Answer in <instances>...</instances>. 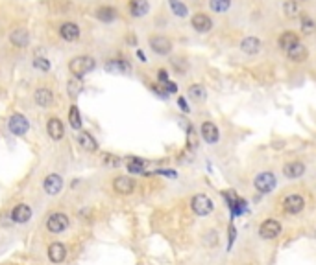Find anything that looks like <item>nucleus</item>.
I'll return each mask as SVG.
<instances>
[{"label": "nucleus", "mask_w": 316, "mask_h": 265, "mask_svg": "<svg viewBox=\"0 0 316 265\" xmlns=\"http://www.w3.org/2000/svg\"><path fill=\"white\" fill-rule=\"evenodd\" d=\"M96 63H94L93 57H89V55H78L74 57L70 63H69V70L70 74L74 76L76 79H82L85 74L93 72Z\"/></svg>", "instance_id": "f257e3e1"}, {"label": "nucleus", "mask_w": 316, "mask_h": 265, "mask_svg": "<svg viewBox=\"0 0 316 265\" xmlns=\"http://www.w3.org/2000/svg\"><path fill=\"white\" fill-rule=\"evenodd\" d=\"M191 208H193V212H194L196 216H209L213 212L214 204L207 195L198 193V195L193 197V201H191Z\"/></svg>", "instance_id": "f03ea898"}, {"label": "nucleus", "mask_w": 316, "mask_h": 265, "mask_svg": "<svg viewBox=\"0 0 316 265\" xmlns=\"http://www.w3.org/2000/svg\"><path fill=\"white\" fill-rule=\"evenodd\" d=\"M253 184H255V188L261 193H268L276 188V175L270 173V171H263V173H259L255 177Z\"/></svg>", "instance_id": "7ed1b4c3"}, {"label": "nucleus", "mask_w": 316, "mask_h": 265, "mask_svg": "<svg viewBox=\"0 0 316 265\" xmlns=\"http://www.w3.org/2000/svg\"><path fill=\"white\" fill-rule=\"evenodd\" d=\"M281 234V225L276 219H264L259 227V236L263 239H274Z\"/></svg>", "instance_id": "20e7f679"}, {"label": "nucleus", "mask_w": 316, "mask_h": 265, "mask_svg": "<svg viewBox=\"0 0 316 265\" xmlns=\"http://www.w3.org/2000/svg\"><path fill=\"white\" fill-rule=\"evenodd\" d=\"M47 227L50 232H63V230L69 227V218H67L65 214H61V212H56V214H52L50 218L47 219Z\"/></svg>", "instance_id": "39448f33"}, {"label": "nucleus", "mask_w": 316, "mask_h": 265, "mask_svg": "<svg viewBox=\"0 0 316 265\" xmlns=\"http://www.w3.org/2000/svg\"><path fill=\"white\" fill-rule=\"evenodd\" d=\"M150 48L159 55H167L172 50V43L170 39L165 35H154L150 37Z\"/></svg>", "instance_id": "423d86ee"}, {"label": "nucleus", "mask_w": 316, "mask_h": 265, "mask_svg": "<svg viewBox=\"0 0 316 265\" xmlns=\"http://www.w3.org/2000/svg\"><path fill=\"white\" fill-rule=\"evenodd\" d=\"M8 127H10V131L13 133V135H17V137H22L26 131H28V120L24 118L22 114H13L10 118V122H8Z\"/></svg>", "instance_id": "0eeeda50"}, {"label": "nucleus", "mask_w": 316, "mask_h": 265, "mask_svg": "<svg viewBox=\"0 0 316 265\" xmlns=\"http://www.w3.org/2000/svg\"><path fill=\"white\" fill-rule=\"evenodd\" d=\"M305 208V201L301 195H288L287 199L283 201V210L287 214H299V212Z\"/></svg>", "instance_id": "6e6552de"}, {"label": "nucleus", "mask_w": 316, "mask_h": 265, "mask_svg": "<svg viewBox=\"0 0 316 265\" xmlns=\"http://www.w3.org/2000/svg\"><path fill=\"white\" fill-rule=\"evenodd\" d=\"M43 186H45V192H47L48 195H57V193L61 192V188H63V179H61V175L50 173L47 179H45Z\"/></svg>", "instance_id": "1a4fd4ad"}, {"label": "nucleus", "mask_w": 316, "mask_h": 265, "mask_svg": "<svg viewBox=\"0 0 316 265\" xmlns=\"http://www.w3.org/2000/svg\"><path fill=\"white\" fill-rule=\"evenodd\" d=\"M200 133H202V137H204V140L207 142V144H216V142H218V138H220L218 127L214 125L213 122H205V124H202Z\"/></svg>", "instance_id": "9d476101"}, {"label": "nucleus", "mask_w": 316, "mask_h": 265, "mask_svg": "<svg viewBox=\"0 0 316 265\" xmlns=\"http://www.w3.org/2000/svg\"><path fill=\"white\" fill-rule=\"evenodd\" d=\"M193 28H194L196 31H200V33H205V31H209L211 28H213V20L209 18V15H205V13H196L193 15Z\"/></svg>", "instance_id": "9b49d317"}, {"label": "nucleus", "mask_w": 316, "mask_h": 265, "mask_svg": "<svg viewBox=\"0 0 316 265\" xmlns=\"http://www.w3.org/2000/svg\"><path fill=\"white\" fill-rule=\"evenodd\" d=\"M104 68L109 74H128L131 72V64L124 59H111L104 64Z\"/></svg>", "instance_id": "f8f14e48"}, {"label": "nucleus", "mask_w": 316, "mask_h": 265, "mask_svg": "<svg viewBox=\"0 0 316 265\" xmlns=\"http://www.w3.org/2000/svg\"><path fill=\"white\" fill-rule=\"evenodd\" d=\"M113 188L115 192L122 193V195H128L135 190V181L131 177H117L115 183H113Z\"/></svg>", "instance_id": "ddd939ff"}, {"label": "nucleus", "mask_w": 316, "mask_h": 265, "mask_svg": "<svg viewBox=\"0 0 316 265\" xmlns=\"http://www.w3.org/2000/svg\"><path fill=\"white\" fill-rule=\"evenodd\" d=\"M30 218H32V208H30L28 204H17L13 212H11V219L15 221V223H28Z\"/></svg>", "instance_id": "4468645a"}, {"label": "nucleus", "mask_w": 316, "mask_h": 265, "mask_svg": "<svg viewBox=\"0 0 316 265\" xmlns=\"http://www.w3.org/2000/svg\"><path fill=\"white\" fill-rule=\"evenodd\" d=\"M305 173V166L303 162H288V164L283 166V175L287 177V179H298V177H301V175Z\"/></svg>", "instance_id": "2eb2a0df"}, {"label": "nucleus", "mask_w": 316, "mask_h": 265, "mask_svg": "<svg viewBox=\"0 0 316 265\" xmlns=\"http://www.w3.org/2000/svg\"><path fill=\"white\" fill-rule=\"evenodd\" d=\"M59 35L63 37L65 41H76L80 37V26L74 22H65L59 28Z\"/></svg>", "instance_id": "dca6fc26"}, {"label": "nucleus", "mask_w": 316, "mask_h": 265, "mask_svg": "<svg viewBox=\"0 0 316 265\" xmlns=\"http://www.w3.org/2000/svg\"><path fill=\"white\" fill-rule=\"evenodd\" d=\"M67 256V249L63 243H52L50 247H48V258H50V262H54V264H59V262H63Z\"/></svg>", "instance_id": "f3484780"}, {"label": "nucleus", "mask_w": 316, "mask_h": 265, "mask_svg": "<svg viewBox=\"0 0 316 265\" xmlns=\"http://www.w3.org/2000/svg\"><path fill=\"white\" fill-rule=\"evenodd\" d=\"M47 131H48V135H50V138H54V140H61L63 135H65V127H63V124H61L57 118L48 120Z\"/></svg>", "instance_id": "a211bd4d"}, {"label": "nucleus", "mask_w": 316, "mask_h": 265, "mask_svg": "<svg viewBox=\"0 0 316 265\" xmlns=\"http://www.w3.org/2000/svg\"><path fill=\"white\" fill-rule=\"evenodd\" d=\"M241 50L248 55L257 54V52L261 50V41L257 39V37H246V39H242Z\"/></svg>", "instance_id": "6ab92c4d"}, {"label": "nucleus", "mask_w": 316, "mask_h": 265, "mask_svg": "<svg viewBox=\"0 0 316 265\" xmlns=\"http://www.w3.org/2000/svg\"><path fill=\"white\" fill-rule=\"evenodd\" d=\"M34 98H35V103L41 105V107H48V105H52V101H54V96H52V92L48 91L47 87L37 89L35 94H34Z\"/></svg>", "instance_id": "aec40b11"}, {"label": "nucleus", "mask_w": 316, "mask_h": 265, "mask_svg": "<svg viewBox=\"0 0 316 265\" xmlns=\"http://www.w3.org/2000/svg\"><path fill=\"white\" fill-rule=\"evenodd\" d=\"M148 9H150V6H148V2L146 0H131L130 2V13H131V17H144L146 13H148Z\"/></svg>", "instance_id": "412c9836"}, {"label": "nucleus", "mask_w": 316, "mask_h": 265, "mask_svg": "<svg viewBox=\"0 0 316 265\" xmlns=\"http://www.w3.org/2000/svg\"><path fill=\"white\" fill-rule=\"evenodd\" d=\"M298 43H299V39H298V35L296 33H292V31H285V33L279 35V48L285 50V52H288V50H290L294 45H298Z\"/></svg>", "instance_id": "4be33fe9"}, {"label": "nucleus", "mask_w": 316, "mask_h": 265, "mask_svg": "<svg viewBox=\"0 0 316 265\" xmlns=\"http://www.w3.org/2000/svg\"><path fill=\"white\" fill-rule=\"evenodd\" d=\"M288 54V57L292 59V61H296V63H299V61H305L307 59V55H309V52H307V48L303 45H294L290 50L287 52Z\"/></svg>", "instance_id": "5701e85b"}, {"label": "nucleus", "mask_w": 316, "mask_h": 265, "mask_svg": "<svg viewBox=\"0 0 316 265\" xmlns=\"http://www.w3.org/2000/svg\"><path fill=\"white\" fill-rule=\"evenodd\" d=\"M96 17L102 22H113L117 18V9L111 8V6H102V8L96 9Z\"/></svg>", "instance_id": "b1692460"}, {"label": "nucleus", "mask_w": 316, "mask_h": 265, "mask_svg": "<svg viewBox=\"0 0 316 265\" xmlns=\"http://www.w3.org/2000/svg\"><path fill=\"white\" fill-rule=\"evenodd\" d=\"M10 41L15 46H26V45H28V41H30L28 31H26V30H22V28H19V30H15V31L10 35Z\"/></svg>", "instance_id": "393cba45"}, {"label": "nucleus", "mask_w": 316, "mask_h": 265, "mask_svg": "<svg viewBox=\"0 0 316 265\" xmlns=\"http://www.w3.org/2000/svg\"><path fill=\"white\" fill-rule=\"evenodd\" d=\"M80 146L84 147V149H87V151H96V147H98V144H96V140H94L89 133H80Z\"/></svg>", "instance_id": "a878e982"}, {"label": "nucleus", "mask_w": 316, "mask_h": 265, "mask_svg": "<svg viewBox=\"0 0 316 265\" xmlns=\"http://www.w3.org/2000/svg\"><path fill=\"white\" fill-rule=\"evenodd\" d=\"M209 8L214 13H224L231 8V0H209Z\"/></svg>", "instance_id": "bb28decb"}, {"label": "nucleus", "mask_w": 316, "mask_h": 265, "mask_svg": "<svg viewBox=\"0 0 316 265\" xmlns=\"http://www.w3.org/2000/svg\"><path fill=\"white\" fill-rule=\"evenodd\" d=\"M189 96H191L193 100L204 101L205 98H207V94H205L204 85H191V87H189Z\"/></svg>", "instance_id": "cd10ccee"}, {"label": "nucleus", "mask_w": 316, "mask_h": 265, "mask_svg": "<svg viewBox=\"0 0 316 265\" xmlns=\"http://www.w3.org/2000/svg\"><path fill=\"white\" fill-rule=\"evenodd\" d=\"M168 4H170V9H172V13L176 15V17H187V6L183 2H179V0H168Z\"/></svg>", "instance_id": "c85d7f7f"}, {"label": "nucleus", "mask_w": 316, "mask_h": 265, "mask_svg": "<svg viewBox=\"0 0 316 265\" xmlns=\"http://www.w3.org/2000/svg\"><path fill=\"white\" fill-rule=\"evenodd\" d=\"M69 122H70L72 129H80V127H82L80 110H78V107H76V105H72V107H70V110H69Z\"/></svg>", "instance_id": "c756f323"}, {"label": "nucleus", "mask_w": 316, "mask_h": 265, "mask_svg": "<svg viewBox=\"0 0 316 265\" xmlns=\"http://www.w3.org/2000/svg\"><path fill=\"white\" fill-rule=\"evenodd\" d=\"M315 22H313V18L309 17L307 13H301V30H303V33H313L315 31Z\"/></svg>", "instance_id": "7c9ffc66"}, {"label": "nucleus", "mask_w": 316, "mask_h": 265, "mask_svg": "<svg viewBox=\"0 0 316 265\" xmlns=\"http://www.w3.org/2000/svg\"><path fill=\"white\" fill-rule=\"evenodd\" d=\"M283 11H285L287 17L294 18L298 15V2L296 0H287V2L283 4Z\"/></svg>", "instance_id": "2f4dec72"}, {"label": "nucleus", "mask_w": 316, "mask_h": 265, "mask_svg": "<svg viewBox=\"0 0 316 265\" xmlns=\"http://www.w3.org/2000/svg\"><path fill=\"white\" fill-rule=\"evenodd\" d=\"M128 170H130L131 173H142V171H144V160L131 158L130 164H128Z\"/></svg>", "instance_id": "473e14b6"}, {"label": "nucleus", "mask_w": 316, "mask_h": 265, "mask_svg": "<svg viewBox=\"0 0 316 265\" xmlns=\"http://www.w3.org/2000/svg\"><path fill=\"white\" fill-rule=\"evenodd\" d=\"M34 66L35 68H39V70H50V63H48V59H45V57H35L34 59Z\"/></svg>", "instance_id": "72a5a7b5"}, {"label": "nucleus", "mask_w": 316, "mask_h": 265, "mask_svg": "<svg viewBox=\"0 0 316 265\" xmlns=\"http://www.w3.org/2000/svg\"><path fill=\"white\" fill-rule=\"evenodd\" d=\"M69 92L76 96V94H80V83H74V81H69Z\"/></svg>", "instance_id": "f704fd0d"}, {"label": "nucleus", "mask_w": 316, "mask_h": 265, "mask_svg": "<svg viewBox=\"0 0 316 265\" xmlns=\"http://www.w3.org/2000/svg\"><path fill=\"white\" fill-rule=\"evenodd\" d=\"M158 79L161 83H167V81H170L168 79V72L165 70V68H161V70H158Z\"/></svg>", "instance_id": "c9c22d12"}, {"label": "nucleus", "mask_w": 316, "mask_h": 265, "mask_svg": "<svg viewBox=\"0 0 316 265\" xmlns=\"http://www.w3.org/2000/svg\"><path fill=\"white\" fill-rule=\"evenodd\" d=\"M165 91H167L168 94H174V92H177V85L174 81H167L165 83Z\"/></svg>", "instance_id": "e433bc0d"}, {"label": "nucleus", "mask_w": 316, "mask_h": 265, "mask_svg": "<svg viewBox=\"0 0 316 265\" xmlns=\"http://www.w3.org/2000/svg\"><path fill=\"white\" fill-rule=\"evenodd\" d=\"M177 105H179V109L185 110V112H189V110H191V107L187 105V100H185V98H179V100H177Z\"/></svg>", "instance_id": "4c0bfd02"}, {"label": "nucleus", "mask_w": 316, "mask_h": 265, "mask_svg": "<svg viewBox=\"0 0 316 265\" xmlns=\"http://www.w3.org/2000/svg\"><path fill=\"white\" fill-rule=\"evenodd\" d=\"M104 158H107V160H111V162H109V166H119V164H121V160H119V158H117V156L105 155V156H104Z\"/></svg>", "instance_id": "58836bf2"}, {"label": "nucleus", "mask_w": 316, "mask_h": 265, "mask_svg": "<svg viewBox=\"0 0 316 265\" xmlns=\"http://www.w3.org/2000/svg\"><path fill=\"white\" fill-rule=\"evenodd\" d=\"M137 57H139L142 63H146V55H144V52H142V50H137Z\"/></svg>", "instance_id": "ea45409f"}]
</instances>
